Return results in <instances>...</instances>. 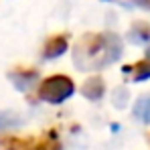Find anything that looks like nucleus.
Masks as SVG:
<instances>
[{"label":"nucleus","mask_w":150,"mask_h":150,"mask_svg":"<svg viewBox=\"0 0 150 150\" xmlns=\"http://www.w3.org/2000/svg\"><path fill=\"white\" fill-rule=\"evenodd\" d=\"M67 47H69L67 37L65 35H55V37L47 39V43L43 47V57L45 59H57L67 51Z\"/></svg>","instance_id":"4"},{"label":"nucleus","mask_w":150,"mask_h":150,"mask_svg":"<svg viewBox=\"0 0 150 150\" xmlns=\"http://www.w3.org/2000/svg\"><path fill=\"white\" fill-rule=\"evenodd\" d=\"M57 144V134L51 130L45 136L35 138H16V136H2L0 138V150H49Z\"/></svg>","instance_id":"3"},{"label":"nucleus","mask_w":150,"mask_h":150,"mask_svg":"<svg viewBox=\"0 0 150 150\" xmlns=\"http://www.w3.org/2000/svg\"><path fill=\"white\" fill-rule=\"evenodd\" d=\"M103 91H105V83H103V79H101L100 75L89 77V79L83 83V87H81V93L91 101H98L101 96H103Z\"/></svg>","instance_id":"5"},{"label":"nucleus","mask_w":150,"mask_h":150,"mask_svg":"<svg viewBox=\"0 0 150 150\" xmlns=\"http://www.w3.org/2000/svg\"><path fill=\"white\" fill-rule=\"evenodd\" d=\"M138 6H142V8H148L150 10V0H134Z\"/></svg>","instance_id":"10"},{"label":"nucleus","mask_w":150,"mask_h":150,"mask_svg":"<svg viewBox=\"0 0 150 150\" xmlns=\"http://www.w3.org/2000/svg\"><path fill=\"white\" fill-rule=\"evenodd\" d=\"M75 91V83L69 75H51L47 79L41 81L39 85V100L47 101V103H63L69 100Z\"/></svg>","instance_id":"2"},{"label":"nucleus","mask_w":150,"mask_h":150,"mask_svg":"<svg viewBox=\"0 0 150 150\" xmlns=\"http://www.w3.org/2000/svg\"><path fill=\"white\" fill-rule=\"evenodd\" d=\"M134 116H136L140 122L150 124V98L142 96V98L136 100V103H134Z\"/></svg>","instance_id":"9"},{"label":"nucleus","mask_w":150,"mask_h":150,"mask_svg":"<svg viewBox=\"0 0 150 150\" xmlns=\"http://www.w3.org/2000/svg\"><path fill=\"white\" fill-rule=\"evenodd\" d=\"M124 73H132V79H134V81L148 79V77H150V55L146 57V59L134 63V65H126Z\"/></svg>","instance_id":"6"},{"label":"nucleus","mask_w":150,"mask_h":150,"mask_svg":"<svg viewBox=\"0 0 150 150\" xmlns=\"http://www.w3.org/2000/svg\"><path fill=\"white\" fill-rule=\"evenodd\" d=\"M124 45L114 33H87L73 47V65L79 71L103 69L122 57Z\"/></svg>","instance_id":"1"},{"label":"nucleus","mask_w":150,"mask_h":150,"mask_svg":"<svg viewBox=\"0 0 150 150\" xmlns=\"http://www.w3.org/2000/svg\"><path fill=\"white\" fill-rule=\"evenodd\" d=\"M49 150H59V142H57V144H55V146H51Z\"/></svg>","instance_id":"11"},{"label":"nucleus","mask_w":150,"mask_h":150,"mask_svg":"<svg viewBox=\"0 0 150 150\" xmlns=\"http://www.w3.org/2000/svg\"><path fill=\"white\" fill-rule=\"evenodd\" d=\"M10 79L14 81V85L18 89H26V87H30L35 83L37 71H33V69H16V71L10 73Z\"/></svg>","instance_id":"7"},{"label":"nucleus","mask_w":150,"mask_h":150,"mask_svg":"<svg viewBox=\"0 0 150 150\" xmlns=\"http://www.w3.org/2000/svg\"><path fill=\"white\" fill-rule=\"evenodd\" d=\"M130 41L136 45H144L150 41V25L148 23H134L130 28Z\"/></svg>","instance_id":"8"}]
</instances>
